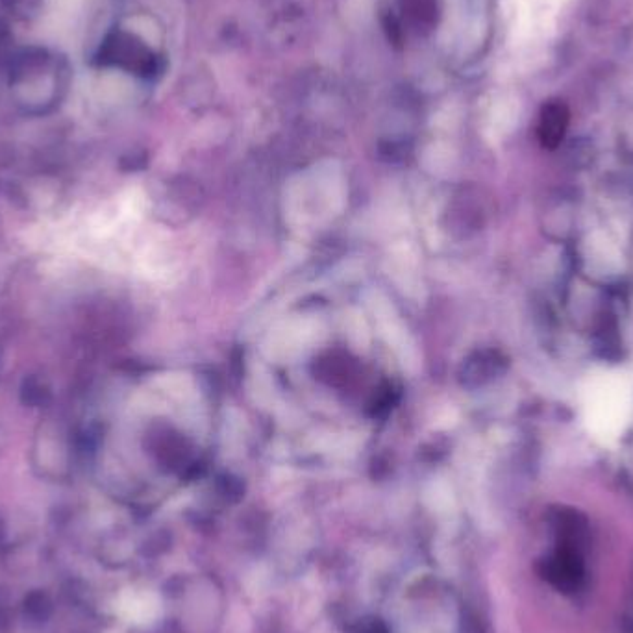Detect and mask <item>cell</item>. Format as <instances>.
<instances>
[{"mask_svg": "<svg viewBox=\"0 0 633 633\" xmlns=\"http://www.w3.org/2000/svg\"><path fill=\"white\" fill-rule=\"evenodd\" d=\"M80 2L82 0H50V10L54 17H58V21H63L78 10Z\"/></svg>", "mask_w": 633, "mask_h": 633, "instance_id": "277c9868", "label": "cell"}, {"mask_svg": "<svg viewBox=\"0 0 633 633\" xmlns=\"http://www.w3.org/2000/svg\"><path fill=\"white\" fill-rule=\"evenodd\" d=\"M21 397H23V402H25L26 406L38 408V406L47 404V400H49V391H47V387L41 384L39 380H36V378H30V380H26L25 385H23Z\"/></svg>", "mask_w": 633, "mask_h": 633, "instance_id": "3957f363", "label": "cell"}, {"mask_svg": "<svg viewBox=\"0 0 633 633\" xmlns=\"http://www.w3.org/2000/svg\"><path fill=\"white\" fill-rule=\"evenodd\" d=\"M569 110L565 104L561 102H552L545 106V110L541 113V121H539V137L541 143L547 149H556L559 143L563 141L567 126H569Z\"/></svg>", "mask_w": 633, "mask_h": 633, "instance_id": "7a4b0ae2", "label": "cell"}, {"mask_svg": "<svg viewBox=\"0 0 633 633\" xmlns=\"http://www.w3.org/2000/svg\"><path fill=\"white\" fill-rule=\"evenodd\" d=\"M548 580L558 587L559 591L572 593L584 580V565L578 548L561 545L558 554L547 563Z\"/></svg>", "mask_w": 633, "mask_h": 633, "instance_id": "6da1fadb", "label": "cell"}]
</instances>
